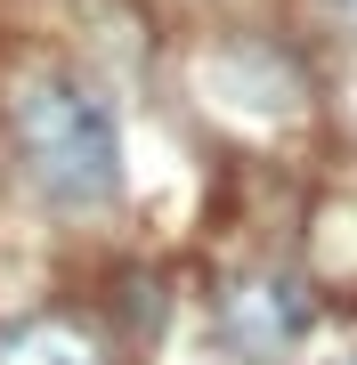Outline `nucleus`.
<instances>
[{"instance_id": "nucleus-1", "label": "nucleus", "mask_w": 357, "mask_h": 365, "mask_svg": "<svg viewBox=\"0 0 357 365\" xmlns=\"http://www.w3.org/2000/svg\"><path fill=\"white\" fill-rule=\"evenodd\" d=\"M16 155L33 187L66 211H90L122 187V122L98 81L81 73H33L16 98Z\"/></svg>"}, {"instance_id": "nucleus-2", "label": "nucleus", "mask_w": 357, "mask_h": 365, "mask_svg": "<svg viewBox=\"0 0 357 365\" xmlns=\"http://www.w3.org/2000/svg\"><path fill=\"white\" fill-rule=\"evenodd\" d=\"M219 325L244 357H292L317 325V300L301 284H284V276H236L219 300Z\"/></svg>"}, {"instance_id": "nucleus-3", "label": "nucleus", "mask_w": 357, "mask_h": 365, "mask_svg": "<svg viewBox=\"0 0 357 365\" xmlns=\"http://www.w3.org/2000/svg\"><path fill=\"white\" fill-rule=\"evenodd\" d=\"M0 365H98V349L73 325H25L0 341Z\"/></svg>"}, {"instance_id": "nucleus-4", "label": "nucleus", "mask_w": 357, "mask_h": 365, "mask_svg": "<svg viewBox=\"0 0 357 365\" xmlns=\"http://www.w3.org/2000/svg\"><path fill=\"white\" fill-rule=\"evenodd\" d=\"M317 9H325V16H333L341 33H357V0H317Z\"/></svg>"}, {"instance_id": "nucleus-5", "label": "nucleus", "mask_w": 357, "mask_h": 365, "mask_svg": "<svg viewBox=\"0 0 357 365\" xmlns=\"http://www.w3.org/2000/svg\"><path fill=\"white\" fill-rule=\"evenodd\" d=\"M349 365H357V357H349Z\"/></svg>"}]
</instances>
